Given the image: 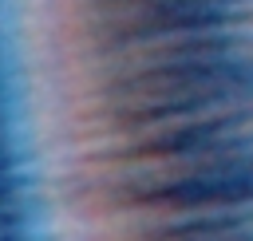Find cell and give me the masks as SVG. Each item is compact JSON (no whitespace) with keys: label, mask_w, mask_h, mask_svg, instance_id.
<instances>
[{"label":"cell","mask_w":253,"mask_h":241,"mask_svg":"<svg viewBox=\"0 0 253 241\" xmlns=\"http://www.w3.org/2000/svg\"><path fill=\"white\" fill-rule=\"evenodd\" d=\"M154 198L162 201H178V205H206V201H249L253 198V158L249 154H229L221 166L198 170V174H182L174 186L154 190Z\"/></svg>","instance_id":"cell-1"}]
</instances>
